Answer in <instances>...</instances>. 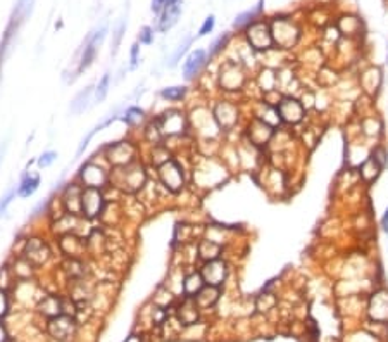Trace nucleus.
Returning a JSON list of instances; mask_svg holds the SVG:
<instances>
[{"mask_svg": "<svg viewBox=\"0 0 388 342\" xmlns=\"http://www.w3.org/2000/svg\"><path fill=\"white\" fill-rule=\"evenodd\" d=\"M259 87L266 93L273 92V90L278 87V74L274 73L273 69L261 71V74H259Z\"/></svg>", "mask_w": 388, "mask_h": 342, "instance_id": "38", "label": "nucleus"}, {"mask_svg": "<svg viewBox=\"0 0 388 342\" xmlns=\"http://www.w3.org/2000/svg\"><path fill=\"white\" fill-rule=\"evenodd\" d=\"M174 315H176V320L181 327H192L197 325L198 320H200V308L197 306L195 299L181 296V299L173 306Z\"/></svg>", "mask_w": 388, "mask_h": 342, "instance_id": "16", "label": "nucleus"}, {"mask_svg": "<svg viewBox=\"0 0 388 342\" xmlns=\"http://www.w3.org/2000/svg\"><path fill=\"white\" fill-rule=\"evenodd\" d=\"M76 180L83 187L88 188H107L109 180H111V166L106 161L97 163L95 159H88L81 168H79Z\"/></svg>", "mask_w": 388, "mask_h": 342, "instance_id": "6", "label": "nucleus"}, {"mask_svg": "<svg viewBox=\"0 0 388 342\" xmlns=\"http://www.w3.org/2000/svg\"><path fill=\"white\" fill-rule=\"evenodd\" d=\"M174 294L169 291L166 285H160V287L157 289V292H155V296L152 299V304H155V306L159 308H164V310H168L169 306H173L174 304Z\"/></svg>", "mask_w": 388, "mask_h": 342, "instance_id": "37", "label": "nucleus"}, {"mask_svg": "<svg viewBox=\"0 0 388 342\" xmlns=\"http://www.w3.org/2000/svg\"><path fill=\"white\" fill-rule=\"evenodd\" d=\"M381 226H383V230L388 232V209H386L385 215H383V218H381Z\"/></svg>", "mask_w": 388, "mask_h": 342, "instance_id": "56", "label": "nucleus"}, {"mask_svg": "<svg viewBox=\"0 0 388 342\" xmlns=\"http://www.w3.org/2000/svg\"><path fill=\"white\" fill-rule=\"evenodd\" d=\"M19 254H23L25 258L30 261V263L35 266L36 270L44 268V266L49 264V261L52 259V249L42 235H30L23 240V247L19 251Z\"/></svg>", "mask_w": 388, "mask_h": 342, "instance_id": "7", "label": "nucleus"}, {"mask_svg": "<svg viewBox=\"0 0 388 342\" xmlns=\"http://www.w3.org/2000/svg\"><path fill=\"white\" fill-rule=\"evenodd\" d=\"M47 332H49L50 337L64 342L69 337H73L74 332H76V320H74V316L63 313V315L55 318H50L49 323H47Z\"/></svg>", "mask_w": 388, "mask_h": 342, "instance_id": "19", "label": "nucleus"}, {"mask_svg": "<svg viewBox=\"0 0 388 342\" xmlns=\"http://www.w3.org/2000/svg\"><path fill=\"white\" fill-rule=\"evenodd\" d=\"M219 294H221V287H214V285H206L200 292L197 294L195 302L200 310H209L214 304L219 301Z\"/></svg>", "mask_w": 388, "mask_h": 342, "instance_id": "30", "label": "nucleus"}, {"mask_svg": "<svg viewBox=\"0 0 388 342\" xmlns=\"http://www.w3.org/2000/svg\"><path fill=\"white\" fill-rule=\"evenodd\" d=\"M154 40V30L150 26H144L140 30V36H138V42L144 45H150Z\"/></svg>", "mask_w": 388, "mask_h": 342, "instance_id": "50", "label": "nucleus"}, {"mask_svg": "<svg viewBox=\"0 0 388 342\" xmlns=\"http://www.w3.org/2000/svg\"><path fill=\"white\" fill-rule=\"evenodd\" d=\"M102 156L104 161L112 168H122V166H128L135 161H138V144L133 140H119V142H112V144H107L102 147Z\"/></svg>", "mask_w": 388, "mask_h": 342, "instance_id": "5", "label": "nucleus"}, {"mask_svg": "<svg viewBox=\"0 0 388 342\" xmlns=\"http://www.w3.org/2000/svg\"><path fill=\"white\" fill-rule=\"evenodd\" d=\"M36 310L42 316L50 320V318H55L64 313V301L57 294H44L40 301L36 302Z\"/></svg>", "mask_w": 388, "mask_h": 342, "instance_id": "23", "label": "nucleus"}, {"mask_svg": "<svg viewBox=\"0 0 388 342\" xmlns=\"http://www.w3.org/2000/svg\"><path fill=\"white\" fill-rule=\"evenodd\" d=\"M380 171H381L380 164H378L373 158H367L362 163V166H361V175H362L364 180H367V182H373V180H376L378 175H380Z\"/></svg>", "mask_w": 388, "mask_h": 342, "instance_id": "41", "label": "nucleus"}, {"mask_svg": "<svg viewBox=\"0 0 388 342\" xmlns=\"http://www.w3.org/2000/svg\"><path fill=\"white\" fill-rule=\"evenodd\" d=\"M276 111L280 114V120L287 125H297L304 120V104H300L297 99L290 97V95H285L280 101L276 102Z\"/></svg>", "mask_w": 388, "mask_h": 342, "instance_id": "15", "label": "nucleus"}, {"mask_svg": "<svg viewBox=\"0 0 388 342\" xmlns=\"http://www.w3.org/2000/svg\"><path fill=\"white\" fill-rule=\"evenodd\" d=\"M207 63V52L204 49H197L188 54L187 61L183 63V76L185 80H193L200 73Z\"/></svg>", "mask_w": 388, "mask_h": 342, "instance_id": "25", "label": "nucleus"}, {"mask_svg": "<svg viewBox=\"0 0 388 342\" xmlns=\"http://www.w3.org/2000/svg\"><path fill=\"white\" fill-rule=\"evenodd\" d=\"M125 342H144V339H141V335H130Z\"/></svg>", "mask_w": 388, "mask_h": 342, "instance_id": "57", "label": "nucleus"}, {"mask_svg": "<svg viewBox=\"0 0 388 342\" xmlns=\"http://www.w3.org/2000/svg\"><path fill=\"white\" fill-rule=\"evenodd\" d=\"M9 266H11V272L14 275V278H16V282H21V280H31L33 277H35L36 268L23 254H16L12 264H9Z\"/></svg>", "mask_w": 388, "mask_h": 342, "instance_id": "27", "label": "nucleus"}, {"mask_svg": "<svg viewBox=\"0 0 388 342\" xmlns=\"http://www.w3.org/2000/svg\"><path fill=\"white\" fill-rule=\"evenodd\" d=\"M188 123H190V130L202 139H212V135H217V131H221L214 120V114L206 107L193 109L188 114Z\"/></svg>", "mask_w": 388, "mask_h": 342, "instance_id": "8", "label": "nucleus"}, {"mask_svg": "<svg viewBox=\"0 0 388 342\" xmlns=\"http://www.w3.org/2000/svg\"><path fill=\"white\" fill-rule=\"evenodd\" d=\"M228 272L230 266L223 258L207 261V263H202L200 266V273L204 277L206 285H214V287H223V283L228 278Z\"/></svg>", "mask_w": 388, "mask_h": 342, "instance_id": "17", "label": "nucleus"}, {"mask_svg": "<svg viewBox=\"0 0 388 342\" xmlns=\"http://www.w3.org/2000/svg\"><path fill=\"white\" fill-rule=\"evenodd\" d=\"M192 42H193V38H192V36H187V38H185V40L181 42V44L178 45V49L174 50V54H173V57H171V66H176V64L179 63L181 55L188 50V47L192 45Z\"/></svg>", "mask_w": 388, "mask_h": 342, "instance_id": "43", "label": "nucleus"}, {"mask_svg": "<svg viewBox=\"0 0 388 342\" xmlns=\"http://www.w3.org/2000/svg\"><path fill=\"white\" fill-rule=\"evenodd\" d=\"M212 114H214V120L219 126L221 131H230L233 130L238 123L240 111L236 107V104L228 102V101H221L217 102L214 109H212Z\"/></svg>", "mask_w": 388, "mask_h": 342, "instance_id": "18", "label": "nucleus"}, {"mask_svg": "<svg viewBox=\"0 0 388 342\" xmlns=\"http://www.w3.org/2000/svg\"><path fill=\"white\" fill-rule=\"evenodd\" d=\"M38 187H40V175L25 173L21 183L17 185V196H19L21 199H28L38 190Z\"/></svg>", "mask_w": 388, "mask_h": 342, "instance_id": "32", "label": "nucleus"}, {"mask_svg": "<svg viewBox=\"0 0 388 342\" xmlns=\"http://www.w3.org/2000/svg\"><path fill=\"white\" fill-rule=\"evenodd\" d=\"M60 272L66 275L68 282H76V280H83L88 273V264L85 259L78 258H64L60 263Z\"/></svg>", "mask_w": 388, "mask_h": 342, "instance_id": "24", "label": "nucleus"}, {"mask_svg": "<svg viewBox=\"0 0 388 342\" xmlns=\"http://www.w3.org/2000/svg\"><path fill=\"white\" fill-rule=\"evenodd\" d=\"M107 206V197L102 188L83 187L81 194V216L88 221L100 220L104 209Z\"/></svg>", "mask_w": 388, "mask_h": 342, "instance_id": "9", "label": "nucleus"}, {"mask_svg": "<svg viewBox=\"0 0 388 342\" xmlns=\"http://www.w3.org/2000/svg\"><path fill=\"white\" fill-rule=\"evenodd\" d=\"M261 11H262V0L257 4V7L252 9V11H247V12L240 14V16L235 19L233 26L235 28H247V26H250L255 21V17L259 16V12H261Z\"/></svg>", "mask_w": 388, "mask_h": 342, "instance_id": "40", "label": "nucleus"}, {"mask_svg": "<svg viewBox=\"0 0 388 342\" xmlns=\"http://www.w3.org/2000/svg\"><path fill=\"white\" fill-rule=\"evenodd\" d=\"M106 31L107 28H100L98 31H93L92 35H88L87 42L83 44V55L81 59H79V64H78V74H81L83 71H87L92 63L95 61V55H97V50L100 49V44L104 42V38H106Z\"/></svg>", "mask_w": 388, "mask_h": 342, "instance_id": "20", "label": "nucleus"}, {"mask_svg": "<svg viewBox=\"0 0 388 342\" xmlns=\"http://www.w3.org/2000/svg\"><path fill=\"white\" fill-rule=\"evenodd\" d=\"M173 158H174V154H173L171 147L166 144V142L164 144L150 147V150H149V161H150V166H154V168H159V166L166 164Z\"/></svg>", "mask_w": 388, "mask_h": 342, "instance_id": "31", "label": "nucleus"}, {"mask_svg": "<svg viewBox=\"0 0 388 342\" xmlns=\"http://www.w3.org/2000/svg\"><path fill=\"white\" fill-rule=\"evenodd\" d=\"M109 85H111V74L106 73V74L102 76L100 82H98V85L95 87V102H102L104 99L107 97Z\"/></svg>", "mask_w": 388, "mask_h": 342, "instance_id": "42", "label": "nucleus"}, {"mask_svg": "<svg viewBox=\"0 0 388 342\" xmlns=\"http://www.w3.org/2000/svg\"><path fill=\"white\" fill-rule=\"evenodd\" d=\"M214 25H216V19H214V16H207L206 17V21H204V25L200 26V30H198V36H206V35H209V33L214 30Z\"/></svg>", "mask_w": 388, "mask_h": 342, "instance_id": "51", "label": "nucleus"}, {"mask_svg": "<svg viewBox=\"0 0 388 342\" xmlns=\"http://www.w3.org/2000/svg\"><path fill=\"white\" fill-rule=\"evenodd\" d=\"M57 242V249L63 254V258H78L85 259L88 254V244L87 237L79 234H63L55 237Z\"/></svg>", "mask_w": 388, "mask_h": 342, "instance_id": "11", "label": "nucleus"}, {"mask_svg": "<svg viewBox=\"0 0 388 342\" xmlns=\"http://www.w3.org/2000/svg\"><path fill=\"white\" fill-rule=\"evenodd\" d=\"M188 93V88L187 87H181V85H178V87H166L159 92L160 99H164V101L168 102H181L185 97H187Z\"/></svg>", "mask_w": 388, "mask_h": 342, "instance_id": "36", "label": "nucleus"}, {"mask_svg": "<svg viewBox=\"0 0 388 342\" xmlns=\"http://www.w3.org/2000/svg\"><path fill=\"white\" fill-rule=\"evenodd\" d=\"M247 76H245L243 68L235 61H226L224 64H221L219 76H217V83L219 88L224 92H238L243 88Z\"/></svg>", "mask_w": 388, "mask_h": 342, "instance_id": "10", "label": "nucleus"}, {"mask_svg": "<svg viewBox=\"0 0 388 342\" xmlns=\"http://www.w3.org/2000/svg\"><path fill=\"white\" fill-rule=\"evenodd\" d=\"M245 36H247L250 49L257 52H266L274 45L271 26L264 21H254L252 25L245 28Z\"/></svg>", "mask_w": 388, "mask_h": 342, "instance_id": "12", "label": "nucleus"}, {"mask_svg": "<svg viewBox=\"0 0 388 342\" xmlns=\"http://www.w3.org/2000/svg\"><path fill=\"white\" fill-rule=\"evenodd\" d=\"M9 308H11V302H9L7 291L6 289H0V320L9 315Z\"/></svg>", "mask_w": 388, "mask_h": 342, "instance_id": "49", "label": "nucleus"}, {"mask_svg": "<svg viewBox=\"0 0 388 342\" xmlns=\"http://www.w3.org/2000/svg\"><path fill=\"white\" fill-rule=\"evenodd\" d=\"M121 120L125 121L128 126L136 128V126H140V125H144V123H145L147 114H145L144 109L133 106V107H128V109H126L125 114L121 116Z\"/></svg>", "mask_w": 388, "mask_h": 342, "instance_id": "35", "label": "nucleus"}, {"mask_svg": "<svg viewBox=\"0 0 388 342\" xmlns=\"http://www.w3.org/2000/svg\"><path fill=\"white\" fill-rule=\"evenodd\" d=\"M141 139H144L145 144H149L150 147L164 144V137H162V133H160L155 120L147 121L144 125V130H141Z\"/></svg>", "mask_w": 388, "mask_h": 342, "instance_id": "33", "label": "nucleus"}, {"mask_svg": "<svg viewBox=\"0 0 388 342\" xmlns=\"http://www.w3.org/2000/svg\"><path fill=\"white\" fill-rule=\"evenodd\" d=\"M157 123L160 133L164 137V142L179 139L185 137L190 131V123H188V114L181 111V109L171 107L166 109L164 112H160L157 118H154Z\"/></svg>", "mask_w": 388, "mask_h": 342, "instance_id": "3", "label": "nucleus"}, {"mask_svg": "<svg viewBox=\"0 0 388 342\" xmlns=\"http://www.w3.org/2000/svg\"><path fill=\"white\" fill-rule=\"evenodd\" d=\"M155 180L168 194L178 196L187 187V171L176 158H173L166 164L155 168Z\"/></svg>", "mask_w": 388, "mask_h": 342, "instance_id": "4", "label": "nucleus"}, {"mask_svg": "<svg viewBox=\"0 0 388 342\" xmlns=\"http://www.w3.org/2000/svg\"><path fill=\"white\" fill-rule=\"evenodd\" d=\"M228 40H230L228 35H221L219 38H217V40L212 42V45L209 47V59H211V57H216L217 54H219V52L226 47V44H228Z\"/></svg>", "mask_w": 388, "mask_h": 342, "instance_id": "46", "label": "nucleus"}, {"mask_svg": "<svg viewBox=\"0 0 388 342\" xmlns=\"http://www.w3.org/2000/svg\"><path fill=\"white\" fill-rule=\"evenodd\" d=\"M271 35L273 42L281 49H290L297 44L299 40V28L293 25L292 21H287V19H274L271 23Z\"/></svg>", "mask_w": 388, "mask_h": 342, "instance_id": "13", "label": "nucleus"}, {"mask_svg": "<svg viewBox=\"0 0 388 342\" xmlns=\"http://www.w3.org/2000/svg\"><path fill=\"white\" fill-rule=\"evenodd\" d=\"M367 315L375 323L388 321V292L378 291L371 296L367 304Z\"/></svg>", "mask_w": 388, "mask_h": 342, "instance_id": "22", "label": "nucleus"}, {"mask_svg": "<svg viewBox=\"0 0 388 342\" xmlns=\"http://www.w3.org/2000/svg\"><path fill=\"white\" fill-rule=\"evenodd\" d=\"M274 133V128L268 123H264L259 118H252V121L249 123L247 126V137L249 142L254 147H266L269 144Z\"/></svg>", "mask_w": 388, "mask_h": 342, "instance_id": "21", "label": "nucleus"}, {"mask_svg": "<svg viewBox=\"0 0 388 342\" xmlns=\"http://www.w3.org/2000/svg\"><path fill=\"white\" fill-rule=\"evenodd\" d=\"M179 14H181V0H166V6L162 9V16L159 21V30L168 31L169 28L176 25Z\"/></svg>", "mask_w": 388, "mask_h": 342, "instance_id": "26", "label": "nucleus"}, {"mask_svg": "<svg viewBox=\"0 0 388 342\" xmlns=\"http://www.w3.org/2000/svg\"><path fill=\"white\" fill-rule=\"evenodd\" d=\"M16 196H17V188L12 187V188H9L2 197H0V216H2L4 213L7 211L9 204H11L14 199H16Z\"/></svg>", "mask_w": 388, "mask_h": 342, "instance_id": "45", "label": "nucleus"}, {"mask_svg": "<svg viewBox=\"0 0 388 342\" xmlns=\"http://www.w3.org/2000/svg\"><path fill=\"white\" fill-rule=\"evenodd\" d=\"M125 30H126V23L121 21V25L117 26V30L114 33V40H112V49H111V54L116 55L117 50H119V45H121V40H122V35H125Z\"/></svg>", "mask_w": 388, "mask_h": 342, "instance_id": "47", "label": "nucleus"}, {"mask_svg": "<svg viewBox=\"0 0 388 342\" xmlns=\"http://www.w3.org/2000/svg\"><path fill=\"white\" fill-rule=\"evenodd\" d=\"M138 50H140V45L138 44H133L131 45V64H130V69H135L136 66H138Z\"/></svg>", "mask_w": 388, "mask_h": 342, "instance_id": "52", "label": "nucleus"}, {"mask_svg": "<svg viewBox=\"0 0 388 342\" xmlns=\"http://www.w3.org/2000/svg\"><path fill=\"white\" fill-rule=\"evenodd\" d=\"M371 158L375 159L378 164H380L381 169L388 164V154H386L385 147H376V149L373 150V156H371Z\"/></svg>", "mask_w": 388, "mask_h": 342, "instance_id": "48", "label": "nucleus"}, {"mask_svg": "<svg viewBox=\"0 0 388 342\" xmlns=\"http://www.w3.org/2000/svg\"><path fill=\"white\" fill-rule=\"evenodd\" d=\"M93 92H95V88H93L92 85L87 87L85 90H81V92H78L76 97L71 101V106H69L71 114H81V112L87 111L88 102H90V99H92Z\"/></svg>", "mask_w": 388, "mask_h": 342, "instance_id": "34", "label": "nucleus"}, {"mask_svg": "<svg viewBox=\"0 0 388 342\" xmlns=\"http://www.w3.org/2000/svg\"><path fill=\"white\" fill-rule=\"evenodd\" d=\"M164 6H166V0H152V11H154L155 14L162 12Z\"/></svg>", "mask_w": 388, "mask_h": 342, "instance_id": "53", "label": "nucleus"}, {"mask_svg": "<svg viewBox=\"0 0 388 342\" xmlns=\"http://www.w3.org/2000/svg\"><path fill=\"white\" fill-rule=\"evenodd\" d=\"M149 180V169L144 161L138 159L122 168H112L109 185L117 192H121L122 196H138Z\"/></svg>", "mask_w": 388, "mask_h": 342, "instance_id": "1", "label": "nucleus"}, {"mask_svg": "<svg viewBox=\"0 0 388 342\" xmlns=\"http://www.w3.org/2000/svg\"><path fill=\"white\" fill-rule=\"evenodd\" d=\"M223 256V245L216 244L212 240L200 239L197 244V258L202 261V263H207V261H214L219 259Z\"/></svg>", "mask_w": 388, "mask_h": 342, "instance_id": "28", "label": "nucleus"}, {"mask_svg": "<svg viewBox=\"0 0 388 342\" xmlns=\"http://www.w3.org/2000/svg\"><path fill=\"white\" fill-rule=\"evenodd\" d=\"M81 194H83V185L74 180V182L68 183L63 188L59 196V202L63 209L68 215L81 216Z\"/></svg>", "mask_w": 388, "mask_h": 342, "instance_id": "14", "label": "nucleus"}, {"mask_svg": "<svg viewBox=\"0 0 388 342\" xmlns=\"http://www.w3.org/2000/svg\"><path fill=\"white\" fill-rule=\"evenodd\" d=\"M226 177V169L221 163L212 158H200L193 164L192 180L193 185L198 188H214Z\"/></svg>", "mask_w": 388, "mask_h": 342, "instance_id": "2", "label": "nucleus"}, {"mask_svg": "<svg viewBox=\"0 0 388 342\" xmlns=\"http://www.w3.org/2000/svg\"><path fill=\"white\" fill-rule=\"evenodd\" d=\"M6 150H7V140H4L2 144H0V164H2V161H4V156H6Z\"/></svg>", "mask_w": 388, "mask_h": 342, "instance_id": "55", "label": "nucleus"}, {"mask_svg": "<svg viewBox=\"0 0 388 342\" xmlns=\"http://www.w3.org/2000/svg\"><path fill=\"white\" fill-rule=\"evenodd\" d=\"M117 120V114L114 112V114H111V116H109L107 118V120L106 121H102L100 123V125H97L95 128H93V130L92 131H90L88 133V135L87 137H85V139L81 140V144H79V147H78V152H76V156H81L83 154V152H85V149H87V145H88V142L90 140H92L93 139V137H95V133H98V131H102L104 130V128H107L109 125H111V123L112 121H116Z\"/></svg>", "mask_w": 388, "mask_h": 342, "instance_id": "39", "label": "nucleus"}, {"mask_svg": "<svg viewBox=\"0 0 388 342\" xmlns=\"http://www.w3.org/2000/svg\"><path fill=\"white\" fill-rule=\"evenodd\" d=\"M55 159H57V152L55 150H47L44 154H40V158L36 159V164H38V168H50L52 164L55 163Z\"/></svg>", "mask_w": 388, "mask_h": 342, "instance_id": "44", "label": "nucleus"}, {"mask_svg": "<svg viewBox=\"0 0 388 342\" xmlns=\"http://www.w3.org/2000/svg\"><path fill=\"white\" fill-rule=\"evenodd\" d=\"M204 287H206V282L200 270H192L190 273H187L183 277V296L195 297Z\"/></svg>", "mask_w": 388, "mask_h": 342, "instance_id": "29", "label": "nucleus"}, {"mask_svg": "<svg viewBox=\"0 0 388 342\" xmlns=\"http://www.w3.org/2000/svg\"><path fill=\"white\" fill-rule=\"evenodd\" d=\"M0 342H7V330L2 321H0Z\"/></svg>", "mask_w": 388, "mask_h": 342, "instance_id": "54", "label": "nucleus"}]
</instances>
